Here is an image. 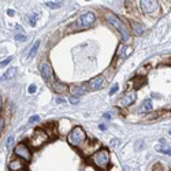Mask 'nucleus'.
<instances>
[{
    "label": "nucleus",
    "mask_w": 171,
    "mask_h": 171,
    "mask_svg": "<svg viewBox=\"0 0 171 171\" xmlns=\"http://www.w3.org/2000/svg\"><path fill=\"white\" fill-rule=\"evenodd\" d=\"M27 37L25 36L23 33H18V34H15V40L17 41H26Z\"/></svg>",
    "instance_id": "b1692460"
},
{
    "label": "nucleus",
    "mask_w": 171,
    "mask_h": 171,
    "mask_svg": "<svg viewBox=\"0 0 171 171\" xmlns=\"http://www.w3.org/2000/svg\"><path fill=\"white\" fill-rule=\"evenodd\" d=\"M0 108H2V99H0Z\"/></svg>",
    "instance_id": "f704fd0d"
},
{
    "label": "nucleus",
    "mask_w": 171,
    "mask_h": 171,
    "mask_svg": "<svg viewBox=\"0 0 171 171\" xmlns=\"http://www.w3.org/2000/svg\"><path fill=\"white\" fill-rule=\"evenodd\" d=\"M152 107H153V104H152L151 100H145L144 104H142V110H152Z\"/></svg>",
    "instance_id": "4be33fe9"
},
{
    "label": "nucleus",
    "mask_w": 171,
    "mask_h": 171,
    "mask_svg": "<svg viewBox=\"0 0 171 171\" xmlns=\"http://www.w3.org/2000/svg\"><path fill=\"white\" fill-rule=\"evenodd\" d=\"M85 138H86V134H85L84 129L81 126H75L73 127L67 134V141L71 147H81L84 144Z\"/></svg>",
    "instance_id": "7ed1b4c3"
},
{
    "label": "nucleus",
    "mask_w": 171,
    "mask_h": 171,
    "mask_svg": "<svg viewBox=\"0 0 171 171\" xmlns=\"http://www.w3.org/2000/svg\"><path fill=\"white\" fill-rule=\"evenodd\" d=\"M104 118H106V119H111V115H110V114H104Z\"/></svg>",
    "instance_id": "72a5a7b5"
},
{
    "label": "nucleus",
    "mask_w": 171,
    "mask_h": 171,
    "mask_svg": "<svg viewBox=\"0 0 171 171\" xmlns=\"http://www.w3.org/2000/svg\"><path fill=\"white\" fill-rule=\"evenodd\" d=\"M170 134H171V130H170Z\"/></svg>",
    "instance_id": "e433bc0d"
},
{
    "label": "nucleus",
    "mask_w": 171,
    "mask_h": 171,
    "mask_svg": "<svg viewBox=\"0 0 171 171\" xmlns=\"http://www.w3.org/2000/svg\"><path fill=\"white\" fill-rule=\"evenodd\" d=\"M163 144H164V147H161V145H157V147H156V149L159 151V152H161V153H167V155H171V149H170L169 147H166V145H167V142L164 141Z\"/></svg>",
    "instance_id": "6ab92c4d"
},
{
    "label": "nucleus",
    "mask_w": 171,
    "mask_h": 171,
    "mask_svg": "<svg viewBox=\"0 0 171 171\" xmlns=\"http://www.w3.org/2000/svg\"><path fill=\"white\" fill-rule=\"evenodd\" d=\"M140 8L147 15H156L160 10L157 0H140Z\"/></svg>",
    "instance_id": "39448f33"
},
{
    "label": "nucleus",
    "mask_w": 171,
    "mask_h": 171,
    "mask_svg": "<svg viewBox=\"0 0 171 171\" xmlns=\"http://www.w3.org/2000/svg\"><path fill=\"white\" fill-rule=\"evenodd\" d=\"M116 90H118V85H114V86L111 88V90L108 92V93H110V96H112V94H115V92H116Z\"/></svg>",
    "instance_id": "bb28decb"
},
{
    "label": "nucleus",
    "mask_w": 171,
    "mask_h": 171,
    "mask_svg": "<svg viewBox=\"0 0 171 171\" xmlns=\"http://www.w3.org/2000/svg\"><path fill=\"white\" fill-rule=\"evenodd\" d=\"M78 100H80V97H77V96H71V97H70L71 104H77V103H78Z\"/></svg>",
    "instance_id": "cd10ccee"
},
{
    "label": "nucleus",
    "mask_w": 171,
    "mask_h": 171,
    "mask_svg": "<svg viewBox=\"0 0 171 171\" xmlns=\"http://www.w3.org/2000/svg\"><path fill=\"white\" fill-rule=\"evenodd\" d=\"M169 63H171V59H170V60H169Z\"/></svg>",
    "instance_id": "c9c22d12"
},
{
    "label": "nucleus",
    "mask_w": 171,
    "mask_h": 171,
    "mask_svg": "<svg viewBox=\"0 0 171 171\" xmlns=\"http://www.w3.org/2000/svg\"><path fill=\"white\" fill-rule=\"evenodd\" d=\"M96 21V15L93 12H85L78 19V25L81 27H89L90 25H93V22Z\"/></svg>",
    "instance_id": "0eeeda50"
},
{
    "label": "nucleus",
    "mask_w": 171,
    "mask_h": 171,
    "mask_svg": "<svg viewBox=\"0 0 171 171\" xmlns=\"http://www.w3.org/2000/svg\"><path fill=\"white\" fill-rule=\"evenodd\" d=\"M70 92H71V96H77V97H80V96H82V94L86 92V89H85V86H71V89H70Z\"/></svg>",
    "instance_id": "2eb2a0df"
},
{
    "label": "nucleus",
    "mask_w": 171,
    "mask_h": 171,
    "mask_svg": "<svg viewBox=\"0 0 171 171\" xmlns=\"http://www.w3.org/2000/svg\"><path fill=\"white\" fill-rule=\"evenodd\" d=\"M39 121H40V116H37V115L30 116V119H29V122H30V123H36V122H39Z\"/></svg>",
    "instance_id": "a878e982"
},
{
    "label": "nucleus",
    "mask_w": 171,
    "mask_h": 171,
    "mask_svg": "<svg viewBox=\"0 0 171 171\" xmlns=\"http://www.w3.org/2000/svg\"><path fill=\"white\" fill-rule=\"evenodd\" d=\"M25 169H26V166H25V163H23V159H21V157H18V159H14V160H11V163H10V170H11V171L25 170Z\"/></svg>",
    "instance_id": "ddd939ff"
},
{
    "label": "nucleus",
    "mask_w": 171,
    "mask_h": 171,
    "mask_svg": "<svg viewBox=\"0 0 171 171\" xmlns=\"http://www.w3.org/2000/svg\"><path fill=\"white\" fill-rule=\"evenodd\" d=\"M11 60H12V58H11V56H10V58H7V59H4L3 62H0V67H4V66H7Z\"/></svg>",
    "instance_id": "393cba45"
},
{
    "label": "nucleus",
    "mask_w": 171,
    "mask_h": 171,
    "mask_svg": "<svg viewBox=\"0 0 171 171\" xmlns=\"http://www.w3.org/2000/svg\"><path fill=\"white\" fill-rule=\"evenodd\" d=\"M99 147H100V144L96 140H93L92 142H86L84 147H81L82 148V153H84V155H90L92 153V149L97 151V149H99Z\"/></svg>",
    "instance_id": "f8f14e48"
},
{
    "label": "nucleus",
    "mask_w": 171,
    "mask_h": 171,
    "mask_svg": "<svg viewBox=\"0 0 171 171\" xmlns=\"http://www.w3.org/2000/svg\"><path fill=\"white\" fill-rule=\"evenodd\" d=\"M52 88H53V90H55L56 93H65V92H67V89H69L67 85L62 84V82H59V81H53Z\"/></svg>",
    "instance_id": "4468645a"
},
{
    "label": "nucleus",
    "mask_w": 171,
    "mask_h": 171,
    "mask_svg": "<svg viewBox=\"0 0 171 171\" xmlns=\"http://www.w3.org/2000/svg\"><path fill=\"white\" fill-rule=\"evenodd\" d=\"M40 71H41V75L45 81H51L52 80V66L49 65L48 62H43L40 65Z\"/></svg>",
    "instance_id": "6e6552de"
},
{
    "label": "nucleus",
    "mask_w": 171,
    "mask_h": 171,
    "mask_svg": "<svg viewBox=\"0 0 171 171\" xmlns=\"http://www.w3.org/2000/svg\"><path fill=\"white\" fill-rule=\"evenodd\" d=\"M7 14L12 17V15H15V11H14V10H7Z\"/></svg>",
    "instance_id": "2f4dec72"
},
{
    "label": "nucleus",
    "mask_w": 171,
    "mask_h": 171,
    "mask_svg": "<svg viewBox=\"0 0 171 171\" xmlns=\"http://www.w3.org/2000/svg\"><path fill=\"white\" fill-rule=\"evenodd\" d=\"M99 127H100V130H107V126L106 125H99Z\"/></svg>",
    "instance_id": "473e14b6"
},
{
    "label": "nucleus",
    "mask_w": 171,
    "mask_h": 171,
    "mask_svg": "<svg viewBox=\"0 0 171 171\" xmlns=\"http://www.w3.org/2000/svg\"><path fill=\"white\" fill-rule=\"evenodd\" d=\"M14 153L17 155L18 157L23 159L25 161H30L31 160V153H30V149L26 147L25 144H18L14 149Z\"/></svg>",
    "instance_id": "423d86ee"
},
{
    "label": "nucleus",
    "mask_w": 171,
    "mask_h": 171,
    "mask_svg": "<svg viewBox=\"0 0 171 171\" xmlns=\"http://www.w3.org/2000/svg\"><path fill=\"white\" fill-rule=\"evenodd\" d=\"M104 86V78L103 77H94L92 78L88 84V90H99Z\"/></svg>",
    "instance_id": "9d476101"
},
{
    "label": "nucleus",
    "mask_w": 171,
    "mask_h": 171,
    "mask_svg": "<svg viewBox=\"0 0 171 171\" xmlns=\"http://www.w3.org/2000/svg\"><path fill=\"white\" fill-rule=\"evenodd\" d=\"M48 140H49L48 133H47L45 130L37 129V130L33 133V136L30 137V145L33 148H40V147H43Z\"/></svg>",
    "instance_id": "20e7f679"
},
{
    "label": "nucleus",
    "mask_w": 171,
    "mask_h": 171,
    "mask_svg": "<svg viewBox=\"0 0 171 171\" xmlns=\"http://www.w3.org/2000/svg\"><path fill=\"white\" fill-rule=\"evenodd\" d=\"M133 84H134V88H136V89H138V88H141L142 85L145 84V78H142V77H137V78H134Z\"/></svg>",
    "instance_id": "a211bd4d"
},
{
    "label": "nucleus",
    "mask_w": 171,
    "mask_h": 171,
    "mask_svg": "<svg viewBox=\"0 0 171 171\" xmlns=\"http://www.w3.org/2000/svg\"><path fill=\"white\" fill-rule=\"evenodd\" d=\"M70 130H71V123H70V121H67V119H62V121L59 122V125H58L59 134L66 136V134H69V131H70Z\"/></svg>",
    "instance_id": "9b49d317"
},
{
    "label": "nucleus",
    "mask_w": 171,
    "mask_h": 171,
    "mask_svg": "<svg viewBox=\"0 0 171 171\" xmlns=\"http://www.w3.org/2000/svg\"><path fill=\"white\" fill-rule=\"evenodd\" d=\"M90 161L94 164L96 167L103 170L108 169V164H110V153L107 149H97L94 153H92Z\"/></svg>",
    "instance_id": "f03ea898"
},
{
    "label": "nucleus",
    "mask_w": 171,
    "mask_h": 171,
    "mask_svg": "<svg viewBox=\"0 0 171 171\" xmlns=\"http://www.w3.org/2000/svg\"><path fill=\"white\" fill-rule=\"evenodd\" d=\"M136 97H137V94H136L134 90L127 92V93H126L125 96H123L122 99L119 100V106H121V107H127V106H130V104H133V103L136 101Z\"/></svg>",
    "instance_id": "1a4fd4ad"
},
{
    "label": "nucleus",
    "mask_w": 171,
    "mask_h": 171,
    "mask_svg": "<svg viewBox=\"0 0 171 171\" xmlns=\"http://www.w3.org/2000/svg\"><path fill=\"white\" fill-rule=\"evenodd\" d=\"M44 4H45L48 8H59V7H60V4H58V3H53V2H47V3H44Z\"/></svg>",
    "instance_id": "5701e85b"
},
{
    "label": "nucleus",
    "mask_w": 171,
    "mask_h": 171,
    "mask_svg": "<svg viewBox=\"0 0 171 171\" xmlns=\"http://www.w3.org/2000/svg\"><path fill=\"white\" fill-rule=\"evenodd\" d=\"M36 90H37L36 85H30V86H29V93H31V94H33V93H34V92H36Z\"/></svg>",
    "instance_id": "c85d7f7f"
},
{
    "label": "nucleus",
    "mask_w": 171,
    "mask_h": 171,
    "mask_svg": "<svg viewBox=\"0 0 171 171\" xmlns=\"http://www.w3.org/2000/svg\"><path fill=\"white\" fill-rule=\"evenodd\" d=\"M133 29H134L136 34H142V33H144V27H142V25H140V23H133Z\"/></svg>",
    "instance_id": "aec40b11"
},
{
    "label": "nucleus",
    "mask_w": 171,
    "mask_h": 171,
    "mask_svg": "<svg viewBox=\"0 0 171 171\" xmlns=\"http://www.w3.org/2000/svg\"><path fill=\"white\" fill-rule=\"evenodd\" d=\"M15 73H17V69H14V67H11V69H8L7 71L4 73V74L0 77V81H4V80H10V78H12L15 75Z\"/></svg>",
    "instance_id": "dca6fc26"
},
{
    "label": "nucleus",
    "mask_w": 171,
    "mask_h": 171,
    "mask_svg": "<svg viewBox=\"0 0 171 171\" xmlns=\"http://www.w3.org/2000/svg\"><path fill=\"white\" fill-rule=\"evenodd\" d=\"M106 19L118 31H121L123 43H130V33H129V29L125 26V23H123V22L119 19L118 17H115L114 14H107L106 15Z\"/></svg>",
    "instance_id": "f257e3e1"
},
{
    "label": "nucleus",
    "mask_w": 171,
    "mask_h": 171,
    "mask_svg": "<svg viewBox=\"0 0 171 171\" xmlns=\"http://www.w3.org/2000/svg\"><path fill=\"white\" fill-rule=\"evenodd\" d=\"M39 47H40V41L37 40L36 43H34L33 45H31V48H30V52H29V55H27V59H31L34 55H36V52H37V48H39Z\"/></svg>",
    "instance_id": "f3484780"
},
{
    "label": "nucleus",
    "mask_w": 171,
    "mask_h": 171,
    "mask_svg": "<svg viewBox=\"0 0 171 171\" xmlns=\"http://www.w3.org/2000/svg\"><path fill=\"white\" fill-rule=\"evenodd\" d=\"M37 18H39V15H37L36 12H33V14H30V15H29V22H30L31 26H36V23H37Z\"/></svg>",
    "instance_id": "412c9836"
},
{
    "label": "nucleus",
    "mask_w": 171,
    "mask_h": 171,
    "mask_svg": "<svg viewBox=\"0 0 171 171\" xmlns=\"http://www.w3.org/2000/svg\"><path fill=\"white\" fill-rule=\"evenodd\" d=\"M12 141H14V138H12V137H8V138H7V145H6V147L10 148L11 144H12Z\"/></svg>",
    "instance_id": "c756f323"
},
{
    "label": "nucleus",
    "mask_w": 171,
    "mask_h": 171,
    "mask_svg": "<svg viewBox=\"0 0 171 171\" xmlns=\"http://www.w3.org/2000/svg\"><path fill=\"white\" fill-rule=\"evenodd\" d=\"M3 125H4V121L0 118V133H2V130H3Z\"/></svg>",
    "instance_id": "7c9ffc66"
}]
</instances>
